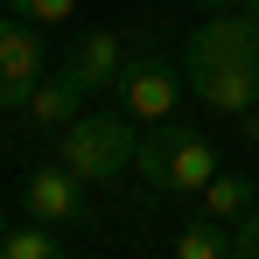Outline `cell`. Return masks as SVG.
Wrapping results in <instances>:
<instances>
[{
	"label": "cell",
	"instance_id": "obj_10",
	"mask_svg": "<svg viewBox=\"0 0 259 259\" xmlns=\"http://www.w3.org/2000/svg\"><path fill=\"white\" fill-rule=\"evenodd\" d=\"M168 259H231V224H217V217L182 224L175 245H168Z\"/></svg>",
	"mask_w": 259,
	"mask_h": 259
},
{
	"label": "cell",
	"instance_id": "obj_6",
	"mask_svg": "<svg viewBox=\"0 0 259 259\" xmlns=\"http://www.w3.org/2000/svg\"><path fill=\"white\" fill-rule=\"evenodd\" d=\"M126 63H133V49L119 28H91V35H77L70 42V56H63V77L77 91H112L119 77H126Z\"/></svg>",
	"mask_w": 259,
	"mask_h": 259
},
{
	"label": "cell",
	"instance_id": "obj_2",
	"mask_svg": "<svg viewBox=\"0 0 259 259\" xmlns=\"http://www.w3.org/2000/svg\"><path fill=\"white\" fill-rule=\"evenodd\" d=\"M133 168H140V182L154 196H203V182L217 175V147H210V133L189 126V119H154L140 133Z\"/></svg>",
	"mask_w": 259,
	"mask_h": 259
},
{
	"label": "cell",
	"instance_id": "obj_7",
	"mask_svg": "<svg viewBox=\"0 0 259 259\" xmlns=\"http://www.w3.org/2000/svg\"><path fill=\"white\" fill-rule=\"evenodd\" d=\"M21 210L35 217V224H77V217L91 210V196H84V182H77V175L56 161V168H35V175H28Z\"/></svg>",
	"mask_w": 259,
	"mask_h": 259
},
{
	"label": "cell",
	"instance_id": "obj_17",
	"mask_svg": "<svg viewBox=\"0 0 259 259\" xmlns=\"http://www.w3.org/2000/svg\"><path fill=\"white\" fill-rule=\"evenodd\" d=\"M7 231H14V224H7V210H0V238H7Z\"/></svg>",
	"mask_w": 259,
	"mask_h": 259
},
{
	"label": "cell",
	"instance_id": "obj_3",
	"mask_svg": "<svg viewBox=\"0 0 259 259\" xmlns=\"http://www.w3.org/2000/svg\"><path fill=\"white\" fill-rule=\"evenodd\" d=\"M133 154H140V133H133L126 112H77L70 126L56 133V161L84 189H105L112 175H126Z\"/></svg>",
	"mask_w": 259,
	"mask_h": 259
},
{
	"label": "cell",
	"instance_id": "obj_4",
	"mask_svg": "<svg viewBox=\"0 0 259 259\" xmlns=\"http://www.w3.org/2000/svg\"><path fill=\"white\" fill-rule=\"evenodd\" d=\"M49 77V42L42 28L28 21V14H14V21H0V112H21L35 84Z\"/></svg>",
	"mask_w": 259,
	"mask_h": 259
},
{
	"label": "cell",
	"instance_id": "obj_13",
	"mask_svg": "<svg viewBox=\"0 0 259 259\" xmlns=\"http://www.w3.org/2000/svg\"><path fill=\"white\" fill-rule=\"evenodd\" d=\"M231 259H259V210H245L231 224Z\"/></svg>",
	"mask_w": 259,
	"mask_h": 259
},
{
	"label": "cell",
	"instance_id": "obj_16",
	"mask_svg": "<svg viewBox=\"0 0 259 259\" xmlns=\"http://www.w3.org/2000/svg\"><path fill=\"white\" fill-rule=\"evenodd\" d=\"M238 14H252V21H259V0H238Z\"/></svg>",
	"mask_w": 259,
	"mask_h": 259
},
{
	"label": "cell",
	"instance_id": "obj_11",
	"mask_svg": "<svg viewBox=\"0 0 259 259\" xmlns=\"http://www.w3.org/2000/svg\"><path fill=\"white\" fill-rule=\"evenodd\" d=\"M0 259H63L56 224H14V231L0 238Z\"/></svg>",
	"mask_w": 259,
	"mask_h": 259
},
{
	"label": "cell",
	"instance_id": "obj_14",
	"mask_svg": "<svg viewBox=\"0 0 259 259\" xmlns=\"http://www.w3.org/2000/svg\"><path fill=\"white\" fill-rule=\"evenodd\" d=\"M238 140H245V147H259V105H245V112H238Z\"/></svg>",
	"mask_w": 259,
	"mask_h": 259
},
{
	"label": "cell",
	"instance_id": "obj_5",
	"mask_svg": "<svg viewBox=\"0 0 259 259\" xmlns=\"http://www.w3.org/2000/svg\"><path fill=\"white\" fill-rule=\"evenodd\" d=\"M189 91L182 77V63L168 56H133L126 77H119V112H126L133 126H154V119H175V98Z\"/></svg>",
	"mask_w": 259,
	"mask_h": 259
},
{
	"label": "cell",
	"instance_id": "obj_1",
	"mask_svg": "<svg viewBox=\"0 0 259 259\" xmlns=\"http://www.w3.org/2000/svg\"><path fill=\"white\" fill-rule=\"evenodd\" d=\"M182 77L224 119H238L245 105H259V21L238 14V7L210 14L189 35V49H182Z\"/></svg>",
	"mask_w": 259,
	"mask_h": 259
},
{
	"label": "cell",
	"instance_id": "obj_15",
	"mask_svg": "<svg viewBox=\"0 0 259 259\" xmlns=\"http://www.w3.org/2000/svg\"><path fill=\"white\" fill-rule=\"evenodd\" d=\"M203 7H210V14H224V7H238V0H203Z\"/></svg>",
	"mask_w": 259,
	"mask_h": 259
},
{
	"label": "cell",
	"instance_id": "obj_8",
	"mask_svg": "<svg viewBox=\"0 0 259 259\" xmlns=\"http://www.w3.org/2000/svg\"><path fill=\"white\" fill-rule=\"evenodd\" d=\"M77 105H84V91L56 70V77H42V84H35V98L21 105V119H28L35 133H63L70 119H77Z\"/></svg>",
	"mask_w": 259,
	"mask_h": 259
},
{
	"label": "cell",
	"instance_id": "obj_12",
	"mask_svg": "<svg viewBox=\"0 0 259 259\" xmlns=\"http://www.w3.org/2000/svg\"><path fill=\"white\" fill-rule=\"evenodd\" d=\"M14 14H28V21H70L77 14V0H7Z\"/></svg>",
	"mask_w": 259,
	"mask_h": 259
},
{
	"label": "cell",
	"instance_id": "obj_9",
	"mask_svg": "<svg viewBox=\"0 0 259 259\" xmlns=\"http://www.w3.org/2000/svg\"><path fill=\"white\" fill-rule=\"evenodd\" d=\"M196 203H203V217H217V224H238L245 210H259V203H252V175H224V168L203 182Z\"/></svg>",
	"mask_w": 259,
	"mask_h": 259
}]
</instances>
